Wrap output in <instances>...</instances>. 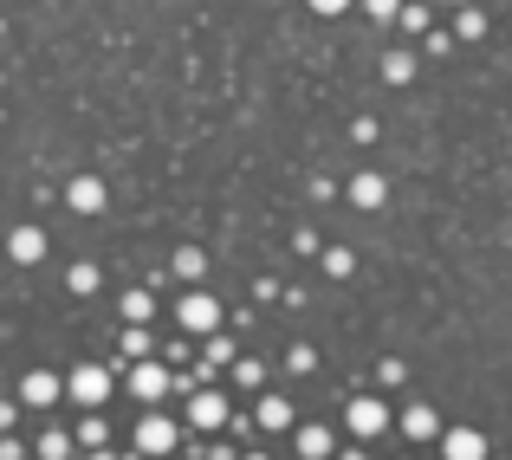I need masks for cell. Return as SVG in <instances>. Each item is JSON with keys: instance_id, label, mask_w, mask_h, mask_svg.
Segmentation results:
<instances>
[{"instance_id": "ffe728a7", "label": "cell", "mask_w": 512, "mask_h": 460, "mask_svg": "<svg viewBox=\"0 0 512 460\" xmlns=\"http://www.w3.org/2000/svg\"><path fill=\"white\" fill-rule=\"evenodd\" d=\"M39 454H46V460H65V454H72V441H65V435H59V428H52V435H46V441H39Z\"/></svg>"}, {"instance_id": "d6986e66", "label": "cell", "mask_w": 512, "mask_h": 460, "mask_svg": "<svg viewBox=\"0 0 512 460\" xmlns=\"http://www.w3.org/2000/svg\"><path fill=\"white\" fill-rule=\"evenodd\" d=\"M72 292L85 299V292H98V266H72Z\"/></svg>"}, {"instance_id": "ac0fdd59", "label": "cell", "mask_w": 512, "mask_h": 460, "mask_svg": "<svg viewBox=\"0 0 512 460\" xmlns=\"http://www.w3.org/2000/svg\"><path fill=\"white\" fill-rule=\"evenodd\" d=\"M175 273H182V279H201V247H182V253H175Z\"/></svg>"}, {"instance_id": "2e32d148", "label": "cell", "mask_w": 512, "mask_h": 460, "mask_svg": "<svg viewBox=\"0 0 512 460\" xmlns=\"http://www.w3.org/2000/svg\"><path fill=\"white\" fill-rule=\"evenodd\" d=\"M124 357H150V331H143V324L124 331Z\"/></svg>"}, {"instance_id": "52a82bcc", "label": "cell", "mask_w": 512, "mask_h": 460, "mask_svg": "<svg viewBox=\"0 0 512 460\" xmlns=\"http://www.w3.org/2000/svg\"><path fill=\"white\" fill-rule=\"evenodd\" d=\"M130 389H137L143 402H163L169 396V370L163 363H137V370H130Z\"/></svg>"}, {"instance_id": "6da1fadb", "label": "cell", "mask_w": 512, "mask_h": 460, "mask_svg": "<svg viewBox=\"0 0 512 460\" xmlns=\"http://www.w3.org/2000/svg\"><path fill=\"white\" fill-rule=\"evenodd\" d=\"M175 324H182V331H214V324H221V305H214V292H182V305H175Z\"/></svg>"}, {"instance_id": "cb8c5ba5", "label": "cell", "mask_w": 512, "mask_h": 460, "mask_svg": "<svg viewBox=\"0 0 512 460\" xmlns=\"http://www.w3.org/2000/svg\"><path fill=\"white\" fill-rule=\"evenodd\" d=\"M91 460H117V454H91Z\"/></svg>"}, {"instance_id": "7c38bea8", "label": "cell", "mask_w": 512, "mask_h": 460, "mask_svg": "<svg viewBox=\"0 0 512 460\" xmlns=\"http://www.w3.org/2000/svg\"><path fill=\"white\" fill-rule=\"evenodd\" d=\"M383 195H389L383 175H357V182H350V201H357V208H383Z\"/></svg>"}, {"instance_id": "9a60e30c", "label": "cell", "mask_w": 512, "mask_h": 460, "mask_svg": "<svg viewBox=\"0 0 512 460\" xmlns=\"http://www.w3.org/2000/svg\"><path fill=\"white\" fill-rule=\"evenodd\" d=\"M409 72H415V59H409V52H389V59H383V78H389V85H402Z\"/></svg>"}, {"instance_id": "5bb4252c", "label": "cell", "mask_w": 512, "mask_h": 460, "mask_svg": "<svg viewBox=\"0 0 512 460\" xmlns=\"http://www.w3.org/2000/svg\"><path fill=\"white\" fill-rule=\"evenodd\" d=\"M299 454L305 460H325L331 454V428H299Z\"/></svg>"}, {"instance_id": "4fadbf2b", "label": "cell", "mask_w": 512, "mask_h": 460, "mask_svg": "<svg viewBox=\"0 0 512 460\" xmlns=\"http://www.w3.org/2000/svg\"><path fill=\"white\" fill-rule=\"evenodd\" d=\"M260 428H292V402L286 396H260Z\"/></svg>"}, {"instance_id": "7402d4cb", "label": "cell", "mask_w": 512, "mask_h": 460, "mask_svg": "<svg viewBox=\"0 0 512 460\" xmlns=\"http://www.w3.org/2000/svg\"><path fill=\"white\" fill-rule=\"evenodd\" d=\"M370 13H376V20H396V13H402V0H370Z\"/></svg>"}, {"instance_id": "3957f363", "label": "cell", "mask_w": 512, "mask_h": 460, "mask_svg": "<svg viewBox=\"0 0 512 460\" xmlns=\"http://www.w3.org/2000/svg\"><path fill=\"white\" fill-rule=\"evenodd\" d=\"M383 428H389V402L383 396H357L350 402V435L370 441V435H383Z\"/></svg>"}, {"instance_id": "277c9868", "label": "cell", "mask_w": 512, "mask_h": 460, "mask_svg": "<svg viewBox=\"0 0 512 460\" xmlns=\"http://www.w3.org/2000/svg\"><path fill=\"white\" fill-rule=\"evenodd\" d=\"M227 415H234V409H227L221 389H195V396H188V422H195V428H221Z\"/></svg>"}, {"instance_id": "44dd1931", "label": "cell", "mask_w": 512, "mask_h": 460, "mask_svg": "<svg viewBox=\"0 0 512 460\" xmlns=\"http://www.w3.org/2000/svg\"><path fill=\"white\" fill-rule=\"evenodd\" d=\"M454 33H461V39H480V33H487V20H480V13L467 7V13H461V26H454Z\"/></svg>"}, {"instance_id": "603a6c76", "label": "cell", "mask_w": 512, "mask_h": 460, "mask_svg": "<svg viewBox=\"0 0 512 460\" xmlns=\"http://www.w3.org/2000/svg\"><path fill=\"white\" fill-rule=\"evenodd\" d=\"M312 7H318V13H344L350 0H312Z\"/></svg>"}, {"instance_id": "30bf717a", "label": "cell", "mask_w": 512, "mask_h": 460, "mask_svg": "<svg viewBox=\"0 0 512 460\" xmlns=\"http://www.w3.org/2000/svg\"><path fill=\"white\" fill-rule=\"evenodd\" d=\"M20 402H33V409H46V402H59V376H52V370H33V376L20 383Z\"/></svg>"}, {"instance_id": "e0dca14e", "label": "cell", "mask_w": 512, "mask_h": 460, "mask_svg": "<svg viewBox=\"0 0 512 460\" xmlns=\"http://www.w3.org/2000/svg\"><path fill=\"white\" fill-rule=\"evenodd\" d=\"M124 318H130V324L150 318V292H124Z\"/></svg>"}, {"instance_id": "9c48e42d", "label": "cell", "mask_w": 512, "mask_h": 460, "mask_svg": "<svg viewBox=\"0 0 512 460\" xmlns=\"http://www.w3.org/2000/svg\"><path fill=\"white\" fill-rule=\"evenodd\" d=\"M65 201H72V214H98L104 208V182L98 175H78V182L65 188Z\"/></svg>"}, {"instance_id": "ba28073f", "label": "cell", "mask_w": 512, "mask_h": 460, "mask_svg": "<svg viewBox=\"0 0 512 460\" xmlns=\"http://www.w3.org/2000/svg\"><path fill=\"white\" fill-rule=\"evenodd\" d=\"M402 435H409V441H435V435H441V415L428 409V402H409V415H402Z\"/></svg>"}, {"instance_id": "8992f818", "label": "cell", "mask_w": 512, "mask_h": 460, "mask_svg": "<svg viewBox=\"0 0 512 460\" xmlns=\"http://www.w3.org/2000/svg\"><path fill=\"white\" fill-rule=\"evenodd\" d=\"M441 454L448 460H487V435H480V428H448V435H441Z\"/></svg>"}, {"instance_id": "7a4b0ae2", "label": "cell", "mask_w": 512, "mask_h": 460, "mask_svg": "<svg viewBox=\"0 0 512 460\" xmlns=\"http://www.w3.org/2000/svg\"><path fill=\"white\" fill-rule=\"evenodd\" d=\"M65 389H72V396L85 402V409H98V402L111 396V370H98V363H78V370L65 376Z\"/></svg>"}, {"instance_id": "8fae6325", "label": "cell", "mask_w": 512, "mask_h": 460, "mask_svg": "<svg viewBox=\"0 0 512 460\" xmlns=\"http://www.w3.org/2000/svg\"><path fill=\"white\" fill-rule=\"evenodd\" d=\"M7 253H13V260H20V266H33V260H46V234H39V227H20V234H13V240H7Z\"/></svg>"}, {"instance_id": "5b68a950", "label": "cell", "mask_w": 512, "mask_h": 460, "mask_svg": "<svg viewBox=\"0 0 512 460\" xmlns=\"http://www.w3.org/2000/svg\"><path fill=\"white\" fill-rule=\"evenodd\" d=\"M175 441H182V428H175L169 415H150V422L137 428V448H143V454H169Z\"/></svg>"}]
</instances>
